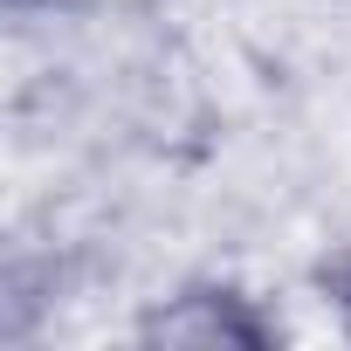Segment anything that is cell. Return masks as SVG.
<instances>
[{"instance_id":"obj_1","label":"cell","mask_w":351,"mask_h":351,"mask_svg":"<svg viewBox=\"0 0 351 351\" xmlns=\"http://www.w3.org/2000/svg\"><path fill=\"white\" fill-rule=\"evenodd\" d=\"M145 337H158V344H193V351H221V344H262L269 337V324L248 310V296H234V289H200V296H172L165 310H152L145 317Z\"/></svg>"},{"instance_id":"obj_2","label":"cell","mask_w":351,"mask_h":351,"mask_svg":"<svg viewBox=\"0 0 351 351\" xmlns=\"http://www.w3.org/2000/svg\"><path fill=\"white\" fill-rule=\"evenodd\" d=\"M8 8H14V14H28V8H56V0H8Z\"/></svg>"}]
</instances>
